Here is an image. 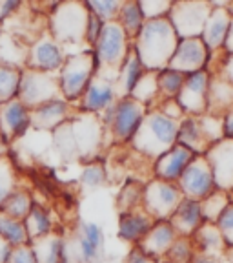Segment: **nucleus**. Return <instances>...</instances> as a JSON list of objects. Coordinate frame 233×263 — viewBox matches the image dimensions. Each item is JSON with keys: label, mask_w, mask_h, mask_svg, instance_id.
I'll list each match as a JSON object with an SVG mask.
<instances>
[{"label": "nucleus", "mask_w": 233, "mask_h": 263, "mask_svg": "<svg viewBox=\"0 0 233 263\" xmlns=\"http://www.w3.org/2000/svg\"><path fill=\"white\" fill-rule=\"evenodd\" d=\"M106 132V126L98 115L77 111L70 121L51 132V141L64 163H91L100 156Z\"/></svg>", "instance_id": "nucleus-1"}, {"label": "nucleus", "mask_w": 233, "mask_h": 263, "mask_svg": "<svg viewBox=\"0 0 233 263\" xmlns=\"http://www.w3.org/2000/svg\"><path fill=\"white\" fill-rule=\"evenodd\" d=\"M180 39L177 37L175 29L168 16L157 18V21H146L133 41L137 55L142 62L144 70L160 71L166 70L175 53Z\"/></svg>", "instance_id": "nucleus-2"}, {"label": "nucleus", "mask_w": 233, "mask_h": 263, "mask_svg": "<svg viewBox=\"0 0 233 263\" xmlns=\"http://www.w3.org/2000/svg\"><path fill=\"white\" fill-rule=\"evenodd\" d=\"M180 121L170 119L160 110H147L142 124L139 126L133 139L130 141L131 148L147 159H159L170 148L177 144Z\"/></svg>", "instance_id": "nucleus-3"}, {"label": "nucleus", "mask_w": 233, "mask_h": 263, "mask_svg": "<svg viewBox=\"0 0 233 263\" xmlns=\"http://www.w3.org/2000/svg\"><path fill=\"white\" fill-rule=\"evenodd\" d=\"M88 9L86 2H58L53 4V9L48 18V31L51 37L64 48L68 46H84L86 44V28H88Z\"/></svg>", "instance_id": "nucleus-4"}, {"label": "nucleus", "mask_w": 233, "mask_h": 263, "mask_svg": "<svg viewBox=\"0 0 233 263\" xmlns=\"http://www.w3.org/2000/svg\"><path fill=\"white\" fill-rule=\"evenodd\" d=\"M91 49L97 57V75H102L110 81H117L120 68L131 49V41L128 39L119 21L106 22L97 44Z\"/></svg>", "instance_id": "nucleus-5"}, {"label": "nucleus", "mask_w": 233, "mask_h": 263, "mask_svg": "<svg viewBox=\"0 0 233 263\" xmlns=\"http://www.w3.org/2000/svg\"><path fill=\"white\" fill-rule=\"evenodd\" d=\"M95 75H97V57L93 49H82L68 55L58 71L62 97L71 104L78 103Z\"/></svg>", "instance_id": "nucleus-6"}, {"label": "nucleus", "mask_w": 233, "mask_h": 263, "mask_svg": "<svg viewBox=\"0 0 233 263\" xmlns=\"http://www.w3.org/2000/svg\"><path fill=\"white\" fill-rule=\"evenodd\" d=\"M147 110L150 108L137 103L135 99L124 97L119 99L110 110L98 117L102 119L104 126L111 134V139L115 143H130L142 124Z\"/></svg>", "instance_id": "nucleus-7"}, {"label": "nucleus", "mask_w": 233, "mask_h": 263, "mask_svg": "<svg viewBox=\"0 0 233 263\" xmlns=\"http://www.w3.org/2000/svg\"><path fill=\"white\" fill-rule=\"evenodd\" d=\"M16 99L26 108H29V110L42 106V104L49 103V101H55V99H64L60 91L58 73L37 71V70H29V68L22 70Z\"/></svg>", "instance_id": "nucleus-8"}, {"label": "nucleus", "mask_w": 233, "mask_h": 263, "mask_svg": "<svg viewBox=\"0 0 233 263\" xmlns=\"http://www.w3.org/2000/svg\"><path fill=\"white\" fill-rule=\"evenodd\" d=\"M184 199L177 183L162 179H152L144 185L142 209L152 216L155 221H170L177 206Z\"/></svg>", "instance_id": "nucleus-9"}, {"label": "nucleus", "mask_w": 233, "mask_h": 263, "mask_svg": "<svg viewBox=\"0 0 233 263\" xmlns=\"http://www.w3.org/2000/svg\"><path fill=\"white\" fill-rule=\"evenodd\" d=\"M104 229L95 221H82L73 239V247L66 243V259L70 263H104Z\"/></svg>", "instance_id": "nucleus-10"}, {"label": "nucleus", "mask_w": 233, "mask_h": 263, "mask_svg": "<svg viewBox=\"0 0 233 263\" xmlns=\"http://www.w3.org/2000/svg\"><path fill=\"white\" fill-rule=\"evenodd\" d=\"M213 6L208 2H175L170 9V22L180 41L199 39L211 15Z\"/></svg>", "instance_id": "nucleus-11"}, {"label": "nucleus", "mask_w": 233, "mask_h": 263, "mask_svg": "<svg viewBox=\"0 0 233 263\" xmlns=\"http://www.w3.org/2000/svg\"><path fill=\"white\" fill-rule=\"evenodd\" d=\"M177 185H179L182 196L188 197V199H193V201H202L209 194L217 190L213 172L204 156H197L188 164V168L182 172L180 179L177 181Z\"/></svg>", "instance_id": "nucleus-12"}, {"label": "nucleus", "mask_w": 233, "mask_h": 263, "mask_svg": "<svg viewBox=\"0 0 233 263\" xmlns=\"http://www.w3.org/2000/svg\"><path fill=\"white\" fill-rule=\"evenodd\" d=\"M66 51L49 31H42L33 44L29 46L28 66L29 70L48 71V73H58L66 61Z\"/></svg>", "instance_id": "nucleus-13"}, {"label": "nucleus", "mask_w": 233, "mask_h": 263, "mask_svg": "<svg viewBox=\"0 0 233 263\" xmlns=\"http://www.w3.org/2000/svg\"><path fill=\"white\" fill-rule=\"evenodd\" d=\"M117 101H119V97H117V90H115V81H110L102 75H95L88 84L86 91L82 93L80 101L77 103V108L78 111H84V114L102 115Z\"/></svg>", "instance_id": "nucleus-14"}, {"label": "nucleus", "mask_w": 233, "mask_h": 263, "mask_svg": "<svg viewBox=\"0 0 233 263\" xmlns=\"http://www.w3.org/2000/svg\"><path fill=\"white\" fill-rule=\"evenodd\" d=\"M208 86L209 75L204 70L186 77L182 90L177 95V103L188 117L204 115V111H208Z\"/></svg>", "instance_id": "nucleus-15"}, {"label": "nucleus", "mask_w": 233, "mask_h": 263, "mask_svg": "<svg viewBox=\"0 0 233 263\" xmlns=\"http://www.w3.org/2000/svg\"><path fill=\"white\" fill-rule=\"evenodd\" d=\"M208 55H209V49L206 48V44L202 42L201 37L184 39V41H180L179 46H177L168 68L188 77V75L204 70L206 62H208Z\"/></svg>", "instance_id": "nucleus-16"}, {"label": "nucleus", "mask_w": 233, "mask_h": 263, "mask_svg": "<svg viewBox=\"0 0 233 263\" xmlns=\"http://www.w3.org/2000/svg\"><path fill=\"white\" fill-rule=\"evenodd\" d=\"M31 128V114L18 99L0 104V134L6 143H13L28 136Z\"/></svg>", "instance_id": "nucleus-17"}, {"label": "nucleus", "mask_w": 233, "mask_h": 263, "mask_svg": "<svg viewBox=\"0 0 233 263\" xmlns=\"http://www.w3.org/2000/svg\"><path fill=\"white\" fill-rule=\"evenodd\" d=\"M219 190L233 189V139H222L204 154Z\"/></svg>", "instance_id": "nucleus-18"}, {"label": "nucleus", "mask_w": 233, "mask_h": 263, "mask_svg": "<svg viewBox=\"0 0 233 263\" xmlns=\"http://www.w3.org/2000/svg\"><path fill=\"white\" fill-rule=\"evenodd\" d=\"M78 108L75 110L73 104L68 103L66 99H55L49 103L42 104L29 110L31 114V128L35 132H55L60 124L70 121Z\"/></svg>", "instance_id": "nucleus-19"}, {"label": "nucleus", "mask_w": 233, "mask_h": 263, "mask_svg": "<svg viewBox=\"0 0 233 263\" xmlns=\"http://www.w3.org/2000/svg\"><path fill=\"white\" fill-rule=\"evenodd\" d=\"M195 154L188 148L175 144L173 148H170L168 152L162 154L159 159L153 161V172H155L157 179L170 181V183H177L182 176L188 164L195 159Z\"/></svg>", "instance_id": "nucleus-20"}, {"label": "nucleus", "mask_w": 233, "mask_h": 263, "mask_svg": "<svg viewBox=\"0 0 233 263\" xmlns=\"http://www.w3.org/2000/svg\"><path fill=\"white\" fill-rule=\"evenodd\" d=\"M179 238L177 232L173 230L170 221H155V225L152 227V230L144 236V239L139 243V249L144 254L152 256L157 261H162L164 256L168 254V251L172 249L173 241Z\"/></svg>", "instance_id": "nucleus-21"}, {"label": "nucleus", "mask_w": 233, "mask_h": 263, "mask_svg": "<svg viewBox=\"0 0 233 263\" xmlns=\"http://www.w3.org/2000/svg\"><path fill=\"white\" fill-rule=\"evenodd\" d=\"M153 225H155V219L142 206L130 212H122L119 214V238L131 245H139Z\"/></svg>", "instance_id": "nucleus-22"}, {"label": "nucleus", "mask_w": 233, "mask_h": 263, "mask_svg": "<svg viewBox=\"0 0 233 263\" xmlns=\"http://www.w3.org/2000/svg\"><path fill=\"white\" fill-rule=\"evenodd\" d=\"M29 42L22 37L0 29V64L15 68V70H26L29 57Z\"/></svg>", "instance_id": "nucleus-23"}, {"label": "nucleus", "mask_w": 233, "mask_h": 263, "mask_svg": "<svg viewBox=\"0 0 233 263\" xmlns=\"http://www.w3.org/2000/svg\"><path fill=\"white\" fill-rule=\"evenodd\" d=\"M173 230L177 232V236L182 238H192L197 232V229L204 223L202 219V210H201V201H193L184 197L180 205L177 206V210L173 212V216L170 218Z\"/></svg>", "instance_id": "nucleus-24"}, {"label": "nucleus", "mask_w": 233, "mask_h": 263, "mask_svg": "<svg viewBox=\"0 0 233 263\" xmlns=\"http://www.w3.org/2000/svg\"><path fill=\"white\" fill-rule=\"evenodd\" d=\"M177 144L192 150L195 156H204L208 152L211 144L206 139L199 117H184L180 121L179 134H177Z\"/></svg>", "instance_id": "nucleus-25"}, {"label": "nucleus", "mask_w": 233, "mask_h": 263, "mask_svg": "<svg viewBox=\"0 0 233 263\" xmlns=\"http://www.w3.org/2000/svg\"><path fill=\"white\" fill-rule=\"evenodd\" d=\"M229 22H231V16H229L226 8L211 9V15H209L208 22L204 26V31L201 35L202 42H204L209 51H215L221 46H224L226 35H228V29H229Z\"/></svg>", "instance_id": "nucleus-26"}, {"label": "nucleus", "mask_w": 233, "mask_h": 263, "mask_svg": "<svg viewBox=\"0 0 233 263\" xmlns=\"http://www.w3.org/2000/svg\"><path fill=\"white\" fill-rule=\"evenodd\" d=\"M144 66L140 62L139 55H137L135 48L131 44V49L130 53H128L126 61H124L122 68L119 71V77L115 81V90H117V97L119 99H124V97H130L135 84L139 82V79L144 75Z\"/></svg>", "instance_id": "nucleus-27"}, {"label": "nucleus", "mask_w": 233, "mask_h": 263, "mask_svg": "<svg viewBox=\"0 0 233 263\" xmlns=\"http://www.w3.org/2000/svg\"><path fill=\"white\" fill-rule=\"evenodd\" d=\"M37 263H60L66 254V239L57 232H49L42 238L29 241Z\"/></svg>", "instance_id": "nucleus-28"}, {"label": "nucleus", "mask_w": 233, "mask_h": 263, "mask_svg": "<svg viewBox=\"0 0 233 263\" xmlns=\"http://www.w3.org/2000/svg\"><path fill=\"white\" fill-rule=\"evenodd\" d=\"M208 110L213 117H221L233 110V84H229L226 79L213 77L209 79L208 86Z\"/></svg>", "instance_id": "nucleus-29"}, {"label": "nucleus", "mask_w": 233, "mask_h": 263, "mask_svg": "<svg viewBox=\"0 0 233 263\" xmlns=\"http://www.w3.org/2000/svg\"><path fill=\"white\" fill-rule=\"evenodd\" d=\"M195 245L201 254L211 256V258H217L219 254H222L224 251V238H222L221 230H219L217 223H208L204 221L199 229H197L195 234Z\"/></svg>", "instance_id": "nucleus-30"}, {"label": "nucleus", "mask_w": 233, "mask_h": 263, "mask_svg": "<svg viewBox=\"0 0 233 263\" xmlns=\"http://www.w3.org/2000/svg\"><path fill=\"white\" fill-rule=\"evenodd\" d=\"M130 97L147 108L152 106L159 99V71H144V75L139 79Z\"/></svg>", "instance_id": "nucleus-31"}, {"label": "nucleus", "mask_w": 233, "mask_h": 263, "mask_svg": "<svg viewBox=\"0 0 233 263\" xmlns=\"http://www.w3.org/2000/svg\"><path fill=\"white\" fill-rule=\"evenodd\" d=\"M35 206L31 194L26 189H16L11 196L6 199V203L0 206V212H4L6 216H11L15 219H22L24 221L26 216L31 212V209Z\"/></svg>", "instance_id": "nucleus-32"}, {"label": "nucleus", "mask_w": 233, "mask_h": 263, "mask_svg": "<svg viewBox=\"0 0 233 263\" xmlns=\"http://www.w3.org/2000/svg\"><path fill=\"white\" fill-rule=\"evenodd\" d=\"M26 230H28V238L31 239L42 238V236L53 232V221H51V216L48 214V210L42 209L40 205H35L31 209V212L26 216L24 219Z\"/></svg>", "instance_id": "nucleus-33"}, {"label": "nucleus", "mask_w": 233, "mask_h": 263, "mask_svg": "<svg viewBox=\"0 0 233 263\" xmlns=\"http://www.w3.org/2000/svg\"><path fill=\"white\" fill-rule=\"evenodd\" d=\"M144 15L140 11V4L139 2H124L122 9H120V15H119V24L122 26V29L126 31L128 39L133 41L137 39V35L140 33L144 26Z\"/></svg>", "instance_id": "nucleus-34"}, {"label": "nucleus", "mask_w": 233, "mask_h": 263, "mask_svg": "<svg viewBox=\"0 0 233 263\" xmlns=\"http://www.w3.org/2000/svg\"><path fill=\"white\" fill-rule=\"evenodd\" d=\"M0 236L11 247H20L29 243L24 221L11 218V216H6L4 212H0Z\"/></svg>", "instance_id": "nucleus-35"}, {"label": "nucleus", "mask_w": 233, "mask_h": 263, "mask_svg": "<svg viewBox=\"0 0 233 263\" xmlns=\"http://www.w3.org/2000/svg\"><path fill=\"white\" fill-rule=\"evenodd\" d=\"M229 205H231V203H229L228 192L217 189L215 192H211L206 199L201 201L202 219L208 223H217L219 218L222 216V212H224Z\"/></svg>", "instance_id": "nucleus-36"}, {"label": "nucleus", "mask_w": 233, "mask_h": 263, "mask_svg": "<svg viewBox=\"0 0 233 263\" xmlns=\"http://www.w3.org/2000/svg\"><path fill=\"white\" fill-rule=\"evenodd\" d=\"M142 194H144V183H140V181H128L126 185L120 189L119 196H117L119 214L130 212V210L142 206Z\"/></svg>", "instance_id": "nucleus-37"}, {"label": "nucleus", "mask_w": 233, "mask_h": 263, "mask_svg": "<svg viewBox=\"0 0 233 263\" xmlns=\"http://www.w3.org/2000/svg\"><path fill=\"white\" fill-rule=\"evenodd\" d=\"M186 81V75L179 73L175 70H160L159 71V97H164V101L177 99V95L182 90V84Z\"/></svg>", "instance_id": "nucleus-38"}, {"label": "nucleus", "mask_w": 233, "mask_h": 263, "mask_svg": "<svg viewBox=\"0 0 233 263\" xmlns=\"http://www.w3.org/2000/svg\"><path fill=\"white\" fill-rule=\"evenodd\" d=\"M20 70L0 64V104H6L9 101H13V99H16L18 84H20Z\"/></svg>", "instance_id": "nucleus-39"}, {"label": "nucleus", "mask_w": 233, "mask_h": 263, "mask_svg": "<svg viewBox=\"0 0 233 263\" xmlns=\"http://www.w3.org/2000/svg\"><path fill=\"white\" fill-rule=\"evenodd\" d=\"M80 186L86 190H95V189H100L102 185H106L108 181V170L104 166L102 161H91L88 163L80 172Z\"/></svg>", "instance_id": "nucleus-40"}, {"label": "nucleus", "mask_w": 233, "mask_h": 263, "mask_svg": "<svg viewBox=\"0 0 233 263\" xmlns=\"http://www.w3.org/2000/svg\"><path fill=\"white\" fill-rule=\"evenodd\" d=\"M16 190V168L8 156H0V206Z\"/></svg>", "instance_id": "nucleus-41"}, {"label": "nucleus", "mask_w": 233, "mask_h": 263, "mask_svg": "<svg viewBox=\"0 0 233 263\" xmlns=\"http://www.w3.org/2000/svg\"><path fill=\"white\" fill-rule=\"evenodd\" d=\"M122 4L124 2H120V0H97V2L88 0L86 2L88 9H90L91 13H95V15H97L104 24H106V22L119 21Z\"/></svg>", "instance_id": "nucleus-42"}, {"label": "nucleus", "mask_w": 233, "mask_h": 263, "mask_svg": "<svg viewBox=\"0 0 233 263\" xmlns=\"http://www.w3.org/2000/svg\"><path fill=\"white\" fill-rule=\"evenodd\" d=\"M195 251H193V241L192 238H179L173 241L172 249L168 254L164 256V263H192Z\"/></svg>", "instance_id": "nucleus-43"}, {"label": "nucleus", "mask_w": 233, "mask_h": 263, "mask_svg": "<svg viewBox=\"0 0 233 263\" xmlns=\"http://www.w3.org/2000/svg\"><path fill=\"white\" fill-rule=\"evenodd\" d=\"M140 11L144 15V21H157V18H164L170 15L172 9V2H164V0H144L139 2Z\"/></svg>", "instance_id": "nucleus-44"}, {"label": "nucleus", "mask_w": 233, "mask_h": 263, "mask_svg": "<svg viewBox=\"0 0 233 263\" xmlns=\"http://www.w3.org/2000/svg\"><path fill=\"white\" fill-rule=\"evenodd\" d=\"M217 227H219V230H221L226 245L233 247V203L222 212V216L217 221Z\"/></svg>", "instance_id": "nucleus-45"}, {"label": "nucleus", "mask_w": 233, "mask_h": 263, "mask_svg": "<svg viewBox=\"0 0 233 263\" xmlns=\"http://www.w3.org/2000/svg\"><path fill=\"white\" fill-rule=\"evenodd\" d=\"M104 28V22L98 18L95 13L90 11V16H88V28H86V44L90 48H93L97 44L98 37H100V33H102Z\"/></svg>", "instance_id": "nucleus-46"}, {"label": "nucleus", "mask_w": 233, "mask_h": 263, "mask_svg": "<svg viewBox=\"0 0 233 263\" xmlns=\"http://www.w3.org/2000/svg\"><path fill=\"white\" fill-rule=\"evenodd\" d=\"M8 263H37V259H35V254H33L31 247L28 243V245L13 247Z\"/></svg>", "instance_id": "nucleus-47"}, {"label": "nucleus", "mask_w": 233, "mask_h": 263, "mask_svg": "<svg viewBox=\"0 0 233 263\" xmlns=\"http://www.w3.org/2000/svg\"><path fill=\"white\" fill-rule=\"evenodd\" d=\"M20 0H0V26L6 24L13 15L20 11Z\"/></svg>", "instance_id": "nucleus-48"}, {"label": "nucleus", "mask_w": 233, "mask_h": 263, "mask_svg": "<svg viewBox=\"0 0 233 263\" xmlns=\"http://www.w3.org/2000/svg\"><path fill=\"white\" fill-rule=\"evenodd\" d=\"M124 263H160V261L153 259L152 256L144 254V252L140 251L139 247L135 245L130 252H128V256H126V259H124Z\"/></svg>", "instance_id": "nucleus-49"}, {"label": "nucleus", "mask_w": 233, "mask_h": 263, "mask_svg": "<svg viewBox=\"0 0 233 263\" xmlns=\"http://www.w3.org/2000/svg\"><path fill=\"white\" fill-rule=\"evenodd\" d=\"M11 251H13V247L9 245V243L6 241V239L2 238V236H0V263H8Z\"/></svg>", "instance_id": "nucleus-50"}, {"label": "nucleus", "mask_w": 233, "mask_h": 263, "mask_svg": "<svg viewBox=\"0 0 233 263\" xmlns=\"http://www.w3.org/2000/svg\"><path fill=\"white\" fill-rule=\"evenodd\" d=\"M224 137L233 139V110L228 111L224 117Z\"/></svg>", "instance_id": "nucleus-51"}, {"label": "nucleus", "mask_w": 233, "mask_h": 263, "mask_svg": "<svg viewBox=\"0 0 233 263\" xmlns=\"http://www.w3.org/2000/svg\"><path fill=\"white\" fill-rule=\"evenodd\" d=\"M224 79L233 84V55H228V59L224 61Z\"/></svg>", "instance_id": "nucleus-52"}, {"label": "nucleus", "mask_w": 233, "mask_h": 263, "mask_svg": "<svg viewBox=\"0 0 233 263\" xmlns=\"http://www.w3.org/2000/svg\"><path fill=\"white\" fill-rule=\"evenodd\" d=\"M224 49L228 51V55H233V18L229 22L228 35H226V41H224Z\"/></svg>", "instance_id": "nucleus-53"}, {"label": "nucleus", "mask_w": 233, "mask_h": 263, "mask_svg": "<svg viewBox=\"0 0 233 263\" xmlns=\"http://www.w3.org/2000/svg\"><path fill=\"white\" fill-rule=\"evenodd\" d=\"M192 263H217V259L211 258V256L201 254V252H195V256H193Z\"/></svg>", "instance_id": "nucleus-54"}, {"label": "nucleus", "mask_w": 233, "mask_h": 263, "mask_svg": "<svg viewBox=\"0 0 233 263\" xmlns=\"http://www.w3.org/2000/svg\"><path fill=\"white\" fill-rule=\"evenodd\" d=\"M60 263H70V261H68V259H66V256H64V259H62Z\"/></svg>", "instance_id": "nucleus-55"}]
</instances>
